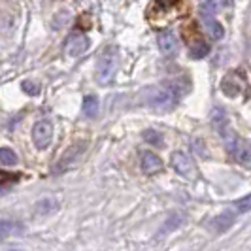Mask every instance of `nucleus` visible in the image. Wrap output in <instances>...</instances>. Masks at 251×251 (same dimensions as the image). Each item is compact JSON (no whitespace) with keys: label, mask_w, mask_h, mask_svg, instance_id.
<instances>
[{"label":"nucleus","mask_w":251,"mask_h":251,"mask_svg":"<svg viewBox=\"0 0 251 251\" xmlns=\"http://www.w3.org/2000/svg\"><path fill=\"white\" fill-rule=\"evenodd\" d=\"M117 64H119L117 50L113 46L106 48L104 53L100 55V59H99V63H97V81L100 85H108L112 81L115 72H117Z\"/></svg>","instance_id":"obj_1"},{"label":"nucleus","mask_w":251,"mask_h":251,"mask_svg":"<svg viewBox=\"0 0 251 251\" xmlns=\"http://www.w3.org/2000/svg\"><path fill=\"white\" fill-rule=\"evenodd\" d=\"M177 91L174 87H155L150 91V106L157 112H168L177 104Z\"/></svg>","instance_id":"obj_2"},{"label":"nucleus","mask_w":251,"mask_h":251,"mask_svg":"<svg viewBox=\"0 0 251 251\" xmlns=\"http://www.w3.org/2000/svg\"><path fill=\"white\" fill-rule=\"evenodd\" d=\"M212 125H214V128L217 130V134L223 138L226 150L232 153L236 142H238V136H236V132L232 130V126H230L228 119H226V113L223 112L221 108H215L214 112H212Z\"/></svg>","instance_id":"obj_3"},{"label":"nucleus","mask_w":251,"mask_h":251,"mask_svg":"<svg viewBox=\"0 0 251 251\" xmlns=\"http://www.w3.org/2000/svg\"><path fill=\"white\" fill-rule=\"evenodd\" d=\"M183 36L189 40L187 42L189 53H191L193 59H202V57H206V55L210 53V44H208V42L204 40V36L197 30V25H195V23L183 26Z\"/></svg>","instance_id":"obj_4"},{"label":"nucleus","mask_w":251,"mask_h":251,"mask_svg":"<svg viewBox=\"0 0 251 251\" xmlns=\"http://www.w3.org/2000/svg\"><path fill=\"white\" fill-rule=\"evenodd\" d=\"M242 89H248V83H246V77L240 70H232L223 77L221 81V91L225 93L226 97L230 99H236L242 95Z\"/></svg>","instance_id":"obj_5"},{"label":"nucleus","mask_w":251,"mask_h":251,"mask_svg":"<svg viewBox=\"0 0 251 251\" xmlns=\"http://www.w3.org/2000/svg\"><path fill=\"white\" fill-rule=\"evenodd\" d=\"M172 166L179 176H183L185 179H195L197 176V168H195V163L191 161V157H187L185 153L181 151H176L172 155Z\"/></svg>","instance_id":"obj_6"},{"label":"nucleus","mask_w":251,"mask_h":251,"mask_svg":"<svg viewBox=\"0 0 251 251\" xmlns=\"http://www.w3.org/2000/svg\"><path fill=\"white\" fill-rule=\"evenodd\" d=\"M53 138V125L51 121H40L32 128V140H34V146L38 150H46L51 144Z\"/></svg>","instance_id":"obj_7"},{"label":"nucleus","mask_w":251,"mask_h":251,"mask_svg":"<svg viewBox=\"0 0 251 251\" xmlns=\"http://www.w3.org/2000/svg\"><path fill=\"white\" fill-rule=\"evenodd\" d=\"M87 50H89V38L85 34H77V32L68 38L66 48H64L68 57H79V55H83Z\"/></svg>","instance_id":"obj_8"},{"label":"nucleus","mask_w":251,"mask_h":251,"mask_svg":"<svg viewBox=\"0 0 251 251\" xmlns=\"http://www.w3.org/2000/svg\"><path fill=\"white\" fill-rule=\"evenodd\" d=\"M232 155L236 159V163L244 168H251V144L246 142V140L238 138L234 150H232Z\"/></svg>","instance_id":"obj_9"},{"label":"nucleus","mask_w":251,"mask_h":251,"mask_svg":"<svg viewBox=\"0 0 251 251\" xmlns=\"http://www.w3.org/2000/svg\"><path fill=\"white\" fill-rule=\"evenodd\" d=\"M157 42H159V50H161V53L166 55V57H172V55H176L177 53V38L174 36V32L164 30V32L159 34Z\"/></svg>","instance_id":"obj_10"},{"label":"nucleus","mask_w":251,"mask_h":251,"mask_svg":"<svg viewBox=\"0 0 251 251\" xmlns=\"http://www.w3.org/2000/svg\"><path fill=\"white\" fill-rule=\"evenodd\" d=\"M202 25L206 28V32L212 36V40H223L225 28H223V25H221L217 19H214V15L202 12Z\"/></svg>","instance_id":"obj_11"},{"label":"nucleus","mask_w":251,"mask_h":251,"mask_svg":"<svg viewBox=\"0 0 251 251\" xmlns=\"http://www.w3.org/2000/svg\"><path fill=\"white\" fill-rule=\"evenodd\" d=\"M142 170H144L148 176H153V174L161 172V170H163V161H161V157L155 155V153H151V151L142 153Z\"/></svg>","instance_id":"obj_12"},{"label":"nucleus","mask_w":251,"mask_h":251,"mask_svg":"<svg viewBox=\"0 0 251 251\" xmlns=\"http://www.w3.org/2000/svg\"><path fill=\"white\" fill-rule=\"evenodd\" d=\"M85 148H87V144H85V142H77L75 146H72L70 150L64 153V157L61 159V164H59V168H57V170H59V172H63V170H66L70 164H74L75 161H77V157L83 153Z\"/></svg>","instance_id":"obj_13"},{"label":"nucleus","mask_w":251,"mask_h":251,"mask_svg":"<svg viewBox=\"0 0 251 251\" xmlns=\"http://www.w3.org/2000/svg\"><path fill=\"white\" fill-rule=\"evenodd\" d=\"M23 232V226L19 223H13V221H0V240L8 238L12 234H19Z\"/></svg>","instance_id":"obj_14"},{"label":"nucleus","mask_w":251,"mask_h":251,"mask_svg":"<svg viewBox=\"0 0 251 251\" xmlns=\"http://www.w3.org/2000/svg\"><path fill=\"white\" fill-rule=\"evenodd\" d=\"M83 113L87 117H97V113H99V100H97L95 95L85 97V100H83Z\"/></svg>","instance_id":"obj_15"},{"label":"nucleus","mask_w":251,"mask_h":251,"mask_svg":"<svg viewBox=\"0 0 251 251\" xmlns=\"http://www.w3.org/2000/svg\"><path fill=\"white\" fill-rule=\"evenodd\" d=\"M230 225H232V217L228 214L219 215V217H215L214 221H212V226H214L215 232H223V230H226Z\"/></svg>","instance_id":"obj_16"},{"label":"nucleus","mask_w":251,"mask_h":251,"mask_svg":"<svg viewBox=\"0 0 251 251\" xmlns=\"http://www.w3.org/2000/svg\"><path fill=\"white\" fill-rule=\"evenodd\" d=\"M223 4H225L223 0H206V2L202 4V12L210 13V15H215V13L221 12Z\"/></svg>","instance_id":"obj_17"},{"label":"nucleus","mask_w":251,"mask_h":251,"mask_svg":"<svg viewBox=\"0 0 251 251\" xmlns=\"http://www.w3.org/2000/svg\"><path fill=\"white\" fill-rule=\"evenodd\" d=\"M0 163L8 164V166L17 164V155L10 148H0Z\"/></svg>","instance_id":"obj_18"},{"label":"nucleus","mask_w":251,"mask_h":251,"mask_svg":"<svg viewBox=\"0 0 251 251\" xmlns=\"http://www.w3.org/2000/svg\"><path fill=\"white\" fill-rule=\"evenodd\" d=\"M232 208L236 210V214H246V212H250L251 210V195L244 197V199H240L238 202H234Z\"/></svg>","instance_id":"obj_19"},{"label":"nucleus","mask_w":251,"mask_h":251,"mask_svg":"<svg viewBox=\"0 0 251 251\" xmlns=\"http://www.w3.org/2000/svg\"><path fill=\"white\" fill-rule=\"evenodd\" d=\"M57 208V202L55 201H42L40 204H36V212L38 214H48V212H53Z\"/></svg>","instance_id":"obj_20"},{"label":"nucleus","mask_w":251,"mask_h":251,"mask_svg":"<svg viewBox=\"0 0 251 251\" xmlns=\"http://www.w3.org/2000/svg\"><path fill=\"white\" fill-rule=\"evenodd\" d=\"M144 138H146V142L155 144V146H161V144H163V136H161L159 132H155V130H146V132H144Z\"/></svg>","instance_id":"obj_21"},{"label":"nucleus","mask_w":251,"mask_h":251,"mask_svg":"<svg viewBox=\"0 0 251 251\" xmlns=\"http://www.w3.org/2000/svg\"><path fill=\"white\" fill-rule=\"evenodd\" d=\"M23 91H25L26 95H38L40 93V87H38L34 81H23Z\"/></svg>","instance_id":"obj_22"},{"label":"nucleus","mask_w":251,"mask_h":251,"mask_svg":"<svg viewBox=\"0 0 251 251\" xmlns=\"http://www.w3.org/2000/svg\"><path fill=\"white\" fill-rule=\"evenodd\" d=\"M19 179V174H8V172H2L0 170V185L2 183H8V181H15Z\"/></svg>","instance_id":"obj_23"},{"label":"nucleus","mask_w":251,"mask_h":251,"mask_svg":"<svg viewBox=\"0 0 251 251\" xmlns=\"http://www.w3.org/2000/svg\"><path fill=\"white\" fill-rule=\"evenodd\" d=\"M179 0H155V6H161L163 10L166 8H172V6H176Z\"/></svg>","instance_id":"obj_24"}]
</instances>
